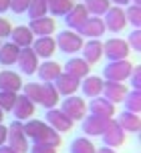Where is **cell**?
Instances as JSON below:
<instances>
[{"mask_svg": "<svg viewBox=\"0 0 141 153\" xmlns=\"http://www.w3.org/2000/svg\"><path fill=\"white\" fill-rule=\"evenodd\" d=\"M22 129L26 133V137L32 139L34 143H47V145L59 147L63 143L61 133L55 131L47 121H40V119H28L26 123H22Z\"/></svg>", "mask_w": 141, "mask_h": 153, "instance_id": "cell-1", "label": "cell"}, {"mask_svg": "<svg viewBox=\"0 0 141 153\" xmlns=\"http://www.w3.org/2000/svg\"><path fill=\"white\" fill-rule=\"evenodd\" d=\"M55 42H56V48L63 51L65 54L79 53V51L83 48V45H85L83 36H81L77 30H63V32H59L56 38H55Z\"/></svg>", "mask_w": 141, "mask_h": 153, "instance_id": "cell-2", "label": "cell"}, {"mask_svg": "<svg viewBox=\"0 0 141 153\" xmlns=\"http://www.w3.org/2000/svg\"><path fill=\"white\" fill-rule=\"evenodd\" d=\"M30 139L26 137V133H24L22 129V121H12L10 125H8V137H6V145H10L12 149H16L18 153H26L28 151V147H30V143H28Z\"/></svg>", "mask_w": 141, "mask_h": 153, "instance_id": "cell-3", "label": "cell"}, {"mask_svg": "<svg viewBox=\"0 0 141 153\" xmlns=\"http://www.w3.org/2000/svg\"><path fill=\"white\" fill-rule=\"evenodd\" d=\"M131 69H133V65L123 59V61H111L105 71H103V79L105 81H115V83H125L129 75H131Z\"/></svg>", "mask_w": 141, "mask_h": 153, "instance_id": "cell-4", "label": "cell"}, {"mask_svg": "<svg viewBox=\"0 0 141 153\" xmlns=\"http://www.w3.org/2000/svg\"><path fill=\"white\" fill-rule=\"evenodd\" d=\"M61 111L69 117L70 121H83L85 115H87V105L79 95H69V97L63 101Z\"/></svg>", "mask_w": 141, "mask_h": 153, "instance_id": "cell-5", "label": "cell"}, {"mask_svg": "<svg viewBox=\"0 0 141 153\" xmlns=\"http://www.w3.org/2000/svg\"><path fill=\"white\" fill-rule=\"evenodd\" d=\"M129 45H127L125 38H109L107 42H103V54L109 59V61H123L129 56Z\"/></svg>", "mask_w": 141, "mask_h": 153, "instance_id": "cell-6", "label": "cell"}, {"mask_svg": "<svg viewBox=\"0 0 141 153\" xmlns=\"http://www.w3.org/2000/svg\"><path fill=\"white\" fill-rule=\"evenodd\" d=\"M111 123L109 117H101V115H93L89 113L85 115V119H83V133H85L87 137H101L103 131L107 129V125Z\"/></svg>", "mask_w": 141, "mask_h": 153, "instance_id": "cell-7", "label": "cell"}, {"mask_svg": "<svg viewBox=\"0 0 141 153\" xmlns=\"http://www.w3.org/2000/svg\"><path fill=\"white\" fill-rule=\"evenodd\" d=\"M103 16H105V18H103L105 28L111 30V32H119V30H123V28L127 26L125 8H121V6H113V4H111V8Z\"/></svg>", "mask_w": 141, "mask_h": 153, "instance_id": "cell-8", "label": "cell"}, {"mask_svg": "<svg viewBox=\"0 0 141 153\" xmlns=\"http://www.w3.org/2000/svg\"><path fill=\"white\" fill-rule=\"evenodd\" d=\"M45 121H47L55 131H59V133H67V131H70L73 129V123H75V121H70L61 109H47Z\"/></svg>", "mask_w": 141, "mask_h": 153, "instance_id": "cell-9", "label": "cell"}, {"mask_svg": "<svg viewBox=\"0 0 141 153\" xmlns=\"http://www.w3.org/2000/svg\"><path fill=\"white\" fill-rule=\"evenodd\" d=\"M101 137H103V143H105L107 147L115 149V147H121L123 143H125V131L117 125L115 119H111V123L107 125V129L103 131Z\"/></svg>", "mask_w": 141, "mask_h": 153, "instance_id": "cell-10", "label": "cell"}, {"mask_svg": "<svg viewBox=\"0 0 141 153\" xmlns=\"http://www.w3.org/2000/svg\"><path fill=\"white\" fill-rule=\"evenodd\" d=\"M16 65L20 67V71H22L24 75H34V73H36V69H39V56L32 51V46L20 48V54H18Z\"/></svg>", "mask_w": 141, "mask_h": 153, "instance_id": "cell-11", "label": "cell"}, {"mask_svg": "<svg viewBox=\"0 0 141 153\" xmlns=\"http://www.w3.org/2000/svg\"><path fill=\"white\" fill-rule=\"evenodd\" d=\"M105 30L107 28H105V22H103L101 16H89L77 32L81 36H87V38H101L105 34Z\"/></svg>", "mask_w": 141, "mask_h": 153, "instance_id": "cell-12", "label": "cell"}, {"mask_svg": "<svg viewBox=\"0 0 141 153\" xmlns=\"http://www.w3.org/2000/svg\"><path fill=\"white\" fill-rule=\"evenodd\" d=\"M56 87V91H59V95H65V97H69V95H75V93L79 91V87H81V79H77V76L69 75V73H61V75L55 79V83H53Z\"/></svg>", "mask_w": 141, "mask_h": 153, "instance_id": "cell-13", "label": "cell"}, {"mask_svg": "<svg viewBox=\"0 0 141 153\" xmlns=\"http://www.w3.org/2000/svg\"><path fill=\"white\" fill-rule=\"evenodd\" d=\"M34 111H36V105H34L28 97H24L22 93H20V95L16 97L14 107H12L14 119H16V121H28V119H32Z\"/></svg>", "mask_w": 141, "mask_h": 153, "instance_id": "cell-14", "label": "cell"}, {"mask_svg": "<svg viewBox=\"0 0 141 153\" xmlns=\"http://www.w3.org/2000/svg\"><path fill=\"white\" fill-rule=\"evenodd\" d=\"M127 89L125 83H115V81H105V85H103V97L107 101H111L113 105H119V103H123V99H125L127 95Z\"/></svg>", "mask_w": 141, "mask_h": 153, "instance_id": "cell-15", "label": "cell"}, {"mask_svg": "<svg viewBox=\"0 0 141 153\" xmlns=\"http://www.w3.org/2000/svg\"><path fill=\"white\" fill-rule=\"evenodd\" d=\"M115 107H117V105H113V103L107 101L103 95H99V97H93V99H91V103L87 105V111H91L93 115H101V117L113 119V115L117 111Z\"/></svg>", "mask_w": 141, "mask_h": 153, "instance_id": "cell-16", "label": "cell"}, {"mask_svg": "<svg viewBox=\"0 0 141 153\" xmlns=\"http://www.w3.org/2000/svg\"><path fill=\"white\" fill-rule=\"evenodd\" d=\"M89 16L91 14L87 12L85 4H75V6L67 12V16H63V18H65V22H67V28H75V30H79Z\"/></svg>", "mask_w": 141, "mask_h": 153, "instance_id": "cell-17", "label": "cell"}, {"mask_svg": "<svg viewBox=\"0 0 141 153\" xmlns=\"http://www.w3.org/2000/svg\"><path fill=\"white\" fill-rule=\"evenodd\" d=\"M30 46L39 59H50L56 51V42L53 36H36V40H32Z\"/></svg>", "mask_w": 141, "mask_h": 153, "instance_id": "cell-18", "label": "cell"}, {"mask_svg": "<svg viewBox=\"0 0 141 153\" xmlns=\"http://www.w3.org/2000/svg\"><path fill=\"white\" fill-rule=\"evenodd\" d=\"M117 125L125 133H139L141 129V121H139V113H131V111H121L117 115Z\"/></svg>", "mask_w": 141, "mask_h": 153, "instance_id": "cell-19", "label": "cell"}, {"mask_svg": "<svg viewBox=\"0 0 141 153\" xmlns=\"http://www.w3.org/2000/svg\"><path fill=\"white\" fill-rule=\"evenodd\" d=\"M81 51H83V59L89 65H95V62L101 61V56H103V42L99 38H89Z\"/></svg>", "mask_w": 141, "mask_h": 153, "instance_id": "cell-20", "label": "cell"}, {"mask_svg": "<svg viewBox=\"0 0 141 153\" xmlns=\"http://www.w3.org/2000/svg\"><path fill=\"white\" fill-rule=\"evenodd\" d=\"M28 28L32 30L34 36H50L55 32V20L50 16H40V18H32Z\"/></svg>", "mask_w": 141, "mask_h": 153, "instance_id": "cell-21", "label": "cell"}, {"mask_svg": "<svg viewBox=\"0 0 141 153\" xmlns=\"http://www.w3.org/2000/svg\"><path fill=\"white\" fill-rule=\"evenodd\" d=\"M36 73H39V79L42 83H55V79L63 73V67L56 61H45V62H39Z\"/></svg>", "mask_w": 141, "mask_h": 153, "instance_id": "cell-22", "label": "cell"}, {"mask_svg": "<svg viewBox=\"0 0 141 153\" xmlns=\"http://www.w3.org/2000/svg\"><path fill=\"white\" fill-rule=\"evenodd\" d=\"M63 71L69 73V75H73V76H77V79H85V76L89 75V71H91V65H89L83 56H73L70 61L65 62Z\"/></svg>", "mask_w": 141, "mask_h": 153, "instance_id": "cell-23", "label": "cell"}, {"mask_svg": "<svg viewBox=\"0 0 141 153\" xmlns=\"http://www.w3.org/2000/svg\"><path fill=\"white\" fill-rule=\"evenodd\" d=\"M103 85H105V79L103 76H91L87 75L85 79H81V91L85 93V97H99L103 93Z\"/></svg>", "mask_w": 141, "mask_h": 153, "instance_id": "cell-24", "label": "cell"}, {"mask_svg": "<svg viewBox=\"0 0 141 153\" xmlns=\"http://www.w3.org/2000/svg\"><path fill=\"white\" fill-rule=\"evenodd\" d=\"M61 95L56 91V87L53 83H40V103L45 109H55L59 105Z\"/></svg>", "mask_w": 141, "mask_h": 153, "instance_id": "cell-25", "label": "cell"}, {"mask_svg": "<svg viewBox=\"0 0 141 153\" xmlns=\"http://www.w3.org/2000/svg\"><path fill=\"white\" fill-rule=\"evenodd\" d=\"M22 79L14 71H0V91H12L18 93L22 89Z\"/></svg>", "mask_w": 141, "mask_h": 153, "instance_id": "cell-26", "label": "cell"}, {"mask_svg": "<svg viewBox=\"0 0 141 153\" xmlns=\"http://www.w3.org/2000/svg\"><path fill=\"white\" fill-rule=\"evenodd\" d=\"M10 42H14L16 46H20V48H24V46H30L32 40H34V34H32V30L28 28V26H12V32H10Z\"/></svg>", "mask_w": 141, "mask_h": 153, "instance_id": "cell-27", "label": "cell"}, {"mask_svg": "<svg viewBox=\"0 0 141 153\" xmlns=\"http://www.w3.org/2000/svg\"><path fill=\"white\" fill-rule=\"evenodd\" d=\"M18 54H20V46H16L14 42H4L0 45V65L4 67H10V65H16L18 61Z\"/></svg>", "mask_w": 141, "mask_h": 153, "instance_id": "cell-28", "label": "cell"}, {"mask_svg": "<svg viewBox=\"0 0 141 153\" xmlns=\"http://www.w3.org/2000/svg\"><path fill=\"white\" fill-rule=\"evenodd\" d=\"M47 2L48 12L53 16H67V12L75 6V0H47Z\"/></svg>", "mask_w": 141, "mask_h": 153, "instance_id": "cell-29", "label": "cell"}, {"mask_svg": "<svg viewBox=\"0 0 141 153\" xmlns=\"http://www.w3.org/2000/svg\"><path fill=\"white\" fill-rule=\"evenodd\" d=\"M85 8L91 16H103L111 8L109 0H85Z\"/></svg>", "mask_w": 141, "mask_h": 153, "instance_id": "cell-30", "label": "cell"}, {"mask_svg": "<svg viewBox=\"0 0 141 153\" xmlns=\"http://www.w3.org/2000/svg\"><path fill=\"white\" fill-rule=\"evenodd\" d=\"M123 105H125V111H131V113H139L141 111V91H127L125 99H123Z\"/></svg>", "mask_w": 141, "mask_h": 153, "instance_id": "cell-31", "label": "cell"}, {"mask_svg": "<svg viewBox=\"0 0 141 153\" xmlns=\"http://www.w3.org/2000/svg\"><path fill=\"white\" fill-rule=\"evenodd\" d=\"M26 14L32 18H40V16H47L48 14V2L47 0H30V6L26 10Z\"/></svg>", "mask_w": 141, "mask_h": 153, "instance_id": "cell-32", "label": "cell"}, {"mask_svg": "<svg viewBox=\"0 0 141 153\" xmlns=\"http://www.w3.org/2000/svg\"><path fill=\"white\" fill-rule=\"evenodd\" d=\"M95 151H97V147L93 145V141L89 137H79L70 145V153H95Z\"/></svg>", "mask_w": 141, "mask_h": 153, "instance_id": "cell-33", "label": "cell"}, {"mask_svg": "<svg viewBox=\"0 0 141 153\" xmlns=\"http://www.w3.org/2000/svg\"><path fill=\"white\" fill-rule=\"evenodd\" d=\"M125 18L129 24H133V28H139L141 26V4H129L125 8Z\"/></svg>", "mask_w": 141, "mask_h": 153, "instance_id": "cell-34", "label": "cell"}, {"mask_svg": "<svg viewBox=\"0 0 141 153\" xmlns=\"http://www.w3.org/2000/svg\"><path fill=\"white\" fill-rule=\"evenodd\" d=\"M22 95L28 97L34 105H39L40 103V83H26V85H22Z\"/></svg>", "mask_w": 141, "mask_h": 153, "instance_id": "cell-35", "label": "cell"}, {"mask_svg": "<svg viewBox=\"0 0 141 153\" xmlns=\"http://www.w3.org/2000/svg\"><path fill=\"white\" fill-rule=\"evenodd\" d=\"M16 97H18V93H12V91H0V109L8 113V111H12L16 103Z\"/></svg>", "mask_w": 141, "mask_h": 153, "instance_id": "cell-36", "label": "cell"}, {"mask_svg": "<svg viewBox=\"0 0 141 153\" xmlns=\"http://www.w3.org/2000/svg\"><path fill=\"white\" fill-rule=\"evenodd\" d=\"M127 45H129V48H133L135 53L141 51V30L139 28H133V32H131L129 38H127Z\"/></svg>", "mask_w": 141, "mask_h": 153, "instance_id": "cell-37", "label": "cell"}, {"mask_svg": "<svg viewBox=\"0 0 141 153\" xmlns=\"http://www.w3.org/2000/svg\"><path fill=\"white\" fill-rule=\"evenodd\" d=\"M30 6V0H10V10L14 14H24Z\"/></svg>", "mask_w": 141, "mask_h": 153, "instance_id": "cell-38", "label": "cell"}, {"mask_svg": "<svg viewBox=\"0 0 141 153\" xmlns=\"http://www.w3.org/2000/svg\"><path fill=\"white\" fill-rule=\"evenodd\" d=\"M129 81H131V85H133L135 91H141V67H139V65H135L133 69H131Z\"/></svg>", "mask_w": 141, "mask_h": 153, "instance_id": "cell-39", "label": "cell"}, {"mask_svg": "<svg viewBox=\"0 0 141 153\" xmlns=\"http://www.w3.org/2000/svg\"><path fill=\"white\" fill-rule=\"evenodd\" d=\"M10 32H12V24H10V20L4 18V16H0V40H6V38L10 36Z\"/></svg>", "mask_w": 141, "mask_h": 153, "instance_id": "cell-40", "label": "cell"}, {"mask_svg": "<svg viewBox=\"0 0 141 153\" xmlns=\"http://www.w3.org/2000/svg\"><path fill=\"white\" fill-rule=\"evenodd\" d=\"M28 153H56V147L47 143H34L32 147H28Z\"/></svg>", "mask_w": 141, "mask_h": 153, "instance_id": "cell-41", "label": "cell"}, {"mask_svg": "<svg viewBox=\"0 0 141 153\" xmlns=\"http://www.w3.org/2000/svg\"><path fill=\"white\" fill-rule=\"evenodd\" d=\"M6 137H8V125H2L0 123V145L6 143Z\"/></svg>", "mask_w": 141, "mask_h": 153, "instance_id": "cell-42", "label": "cell"}, {"mask_svg": "<svg viewBox=\"0 0 141 153\" xmlns=\"http://www.w3.org/2000/svg\"><path fill=\"white\" fill-rule=\"evenodd\" d=\"M111 4H113V6H129V4H131V0H109Z\"/></svg>", "mask_w": 141, "mask_h": 153, "instance_id": "cell-43", "label": "cell"}, {"mask_svg": "<svg viewBox=\"0 0 141 153\" xmlns=\"http://www.w3.org/2000/svg\"><path fill=\"white\" fill-rule=\"evenodd\" d=\"M10 10V0H0V14Z\"/></svg>", "mask_w": 141, "mask_h": 153, "instance_id": "cell-44", "label": "cell"}, {"mask_svg": "<svg viewBox=\"0 0 141 153\" xmlns=\"http://www.w3.org/2000/svg\"><path fill=\"white\" fill-rule=\"evenodd\" d=\"M0 153H18V151H16V149H12L10 145H6V143H4V145H0Z\"/></svg>", "mask_w": 141, "mask_h": 153, "instance_id": "cell-45", "label": "cell"}, {"mask_svg": "<svg viewBox=\"0 0 141 153\" xmlns=\"http://www.w3.org/2000/svg\"><path fill=\"white\" fill-rule=\"evenodd\" d=\"M95 153H117V151H115V149H111V147H107V145H105V147H101V149H97Z\"/></svg>", "mask_w": 141, "mask_h": 153, "instance_id": "cell-46", "label": "cell"}, {"mask_svg": "<svg viewBox=\"0 0 141 153\" xmlns=\"http://www.w3.org/2000/svg\"><path fill=\"white\" fill-rule=\"evenodd\" d=\"M2 119H4V111L0 109V123H2Z\"/></svg>", "mask_w": 141, "mask_h": 153, "instance_id": "cell-47", "label": "cell"}, {"mask_svg": "<svg viewBox=\"0 0 141 153\" xmlns=\"http://www.w3.org/2000/svg\"><path fill=\"white\" fill-rule=\"evenodd\" d=\"M131 2H133V4H139V2H141V0H131Z\"/></svg>", "mask_w": 141, "mask_h": 153, "instance_id": "cell-48", "label": "cell"}, {"mask_svg": "<svg viewBox=\"0 0 141 153\" xmlns=\"http://www.w3.org/2000/svg\"><path fill=\"white\" fill-rule=\"evenodd\" d=\"M0 45H2V40H0Z\"/></svg>", "mask_w": 141, "mask_h": 153, "instance_id": "cell-49", "label": "cell"}]
</instances>
